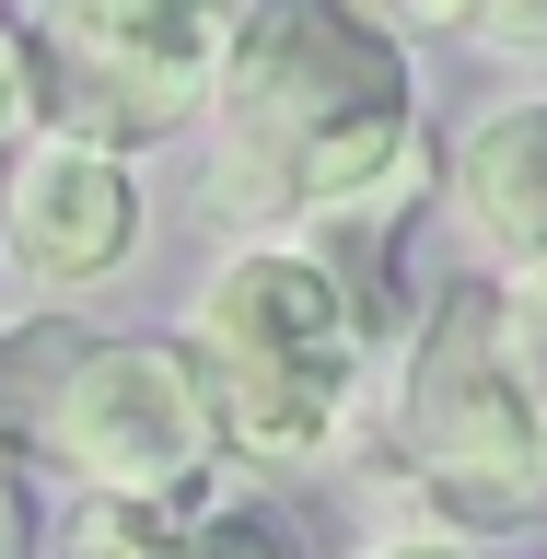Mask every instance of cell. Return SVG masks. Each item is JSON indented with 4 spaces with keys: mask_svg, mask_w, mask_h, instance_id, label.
<instances>
[{
    "mask_svg": "<svg viewBox=\"0 0 547 559\" xmlns=\"http://www.w3.org/2000/svg\"><path fill=\"white\" fill-rule=\"evenodd\" d=\"M210 199L257 222H314L361 199L419 140V59L349 0H245L210 70Z\"/></svg>",
    "mask_w": 547,
    "mask_h": 559,
    "instance_id": "cell-1",
    "label": "cell"
},
{
    "mask_svg": "<svg viewBox=\"0 0 547 559\" xmlns=\"http://www.w3.org/2000/svg\"><path fill=\"white\" fill-rule=\"evenodd\" d=\"M175 338L210 384V419H222V454H245L257 478H304L349 443L361 419V373H373V338H361V304H349L338 257L304 234V222H257L234 257H210Z\"/></svg>",
    "mask_w": 547,
    "mask_h": 559,
    "instance_id": "cell-2",
    "label": "cell"
},
{
    "mask_svg": "<svg viewBox=\"0 0 547 559\" xmlns=\"http://www.w3.org/2000/svg\"><path fill=\"white\" fill-rule=\"evenodd\" d=\"M396 454L466 536L547 513V384L513 338V280H454L396 338Z\"/></svg>",
    "mask_w": 547,
    "mask_h": 559,
    "instance_id": "cell-3",
    "label": "cell"
},
{
    "mask_svg": "<svg viewBox=\"0 0 547 559\" xmlns=\"http://www.w3.org/2000/svg\"><path fill=\"white\" fill-rule=\"evenodd\" d=\"M222 24H234L222 0H47L35 12L47 129L117 140V152L199 129L210 70H222Z\"/></svg>",
    "mask_w": 547,
    "mask_h": 559,
    "instance_id": "cell-4",
    "label": "cell"
},
{
    "mask_svg": "<svg viewBox=\"0 0 547 559\" xmlns=\"http://www.w3.org/2000/svg\"><path fill=\"white\" fill-rule=\"evenodd\" d=\"M35 454L82 489H210L222 419L187 361V338H70V361L35 396Z\"/></svg>",
    "mask_w": 547,
    "mask_h": 559,
    "instance_id": "cell-5",
    "label": "cell"
},
{
    "mask_svg": "<svg viewBox=\"0 0 547 559\" xmlns=\"http://www.w3.org/2000/svg\"><path fill=\"white\" fill-rule=\"evenodd\" d=\"M140 164L117 140L82 129H35L0 164V280L24 292H94L140 257Z\"/></svg>",
    "mask_w": 547,
    "mask_h": 559,
    "instance_id": "cell-6",
    "label": "cell"
},
{
    "mask_svg": "<svg viewBox=\"0 0 547 559\" xmlns=\"http://www.w3.org/2000/svg\"><path fill=\"white\" fill-rule=\"evenodd\" d=\"M443 210L513 292H547V94H513V105L454 129Z\"/></svg>",
    "mask_w": 547,
    "mask_h": 559,
    "instance_id": "cell-7",
    "label": "cell"
},
{
    "mask_svg": "<svg viewBox=\"0 0 547 559\" xmlns=\"http://www.w3.org/2000/svg\"><path fill=\"white\" fill-rule=\"evenodd\" d=\"M187 501L199 489H82V513H70L59 559H187Z\"/></svg>",
    "mask_w": 547,
    "mask_h": 559,
    "instance_id": "cell-8",
    "label": "cell"
},
{
    "mask_svg": "<svg viewBox=\"0 0 547 559\" xmlns=\"http://www.w3.org/2000/svg\"><path fill=\"white\" fill-rule=\"evenodd\" d=\"M70 361V326H0V443L35 454V396Z\"/></svg>",
    "mask_w": 547,
    "mask_h": 559,
    "instance_id": "cell-9",
    "label": "cell"
},
{
    "mask_svg": "<svg viewBox=\"0 0 547 559\" xmlns=\"http://www.w3.org/2000/svg\"><path fill=\"white\" fill-rule=\"evenodd\" d=\"M187 559H292V536H280V513H257V501H187Z\"/></svg>",
    "mask_w": 547,
    "mask_h": 559,
    "instance_id": "cell-10",
    "label": "cell"
},
{
    "mask_svg": "<svg viewBox=\"0 0 547 559\" xmlns=\"http://www.w3.org/2000/svg\"><path fill=\"white\" fill-rule=\"evenodd\" d=\"M35 129H47V70H35V24H12V12H0V164H12Z\"/></svg>",
    "mask_w": 547,
    "mask_h": 559,
    "instance_id": "cell-11",
    "label": "cell"
},
{
    "mask_svg": "<svg viewBox=\"0 0 547 559\" xmlns=\"http://www.w3.org/2000/svg\"><path fill=\"white\" fill-rule=\"evenodd\" d=\"M466 35H478L489 59H547V0H478Z\"/></svg>",
    "mask_w": 547,
    "mask_h": 559,
    "instance_id": "cell-12",
    "label": "cell"
},
{
    "mask_svg": "<svg viewBox=\"0 0 547 559\" xmlns=\"http://www.w3.org/2000/svg\"><path fill=\"white\" fill-rule=\"evenodd\" d=\"M35 536H47V513H35V466H24V443H0V559H35Z\"/></svg>",
    "mask_w": 547,
    "mask_h": 559,
    "instance_id": "cell-13",
    "label": "cell"
},
{
    "mask_svg": "<svg viewBox=\"0 0 547 559\" xmlns=\"http://www.w3.org/2000/svg\"><path fill=\"white\" fill-rule=\"evenodd\" d=\"M349 12H373L384 35H408V47H431V35H466V12H478V0H349Z\"/></svg>",
    "mask_w": 547,
    "mask_h": 559,
    "instance_id": "cell-14",
    "label": "cell"
},
{
    "mask_svg": "<svg viewBox=\"0 0 547 559\" xmlns=\"http://www.w3.org/2000/svg\"><path fill=\"white\" fill-rule=\"evenodd\" d=\"M361 559H478L466 536H384V548H361Z\"/></svg>",
    "mask_w": 547,
    "mask_h": 559,
    "instance_id": "cell-15",
    "label": "cell"
},
{
    "mask_svg": "<svg viewBox=\"0 0 547 559\" xmlns=\"http://www.w3.org/2000/svg\"><path fill=\"white\" fill-rule=\"evenodd\" d=\"M222 12H245V0H222Z\"/></svg>",
    "mask_w": 547,
    "mask_h": 559,
    "instance_id": "cell-16",
    "label": "cell"
}]
</instances>
